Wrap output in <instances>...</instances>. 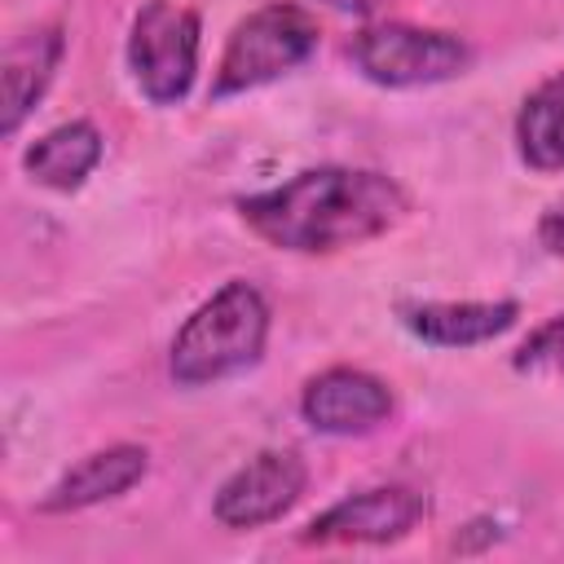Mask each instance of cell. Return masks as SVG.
I'll use <instances>...</instances> for the list:
<instances>
[{
  "mask_svg": "<svg viewBox=\"0 0 564 564\" xmlns=\"http://www.w3.org/2000/svg\"><path fill=\"white\" fill-rule=\"evenodd\" d=\"M242 220L273 247L322 256L388 234L405 216V189L370 167H308L238 203Z\"/></svg>",
  "mask_w": 564,
  "mask_h": 564,
  "instance_id": "6da1fadb",
  "label": "cell"
},
{
  "mask_svg": "<svg viewBox=\"0 0 564 564\" xmlns=\"http://www.w3.org/2000/svg\"><path fill=\"white\" fill-rule=\"evenodd\" d=\"M269 339V304L251 282H225L203 300L172 339V379L203 388L260 361Z\"/></svg>",
  "mask_w": 564,
  "mask_h": 564,
  "instance_id": "7a4b0ae2",
  "label": "cell"
},
{
  "mask_svg": "<svg viewBox=\"0 0 564 564\" xmlns=\"http://www.w3.org/2000/svg\"><path fill=\"white\" fill-rule=\"evenodd\" d=\"M317 48V22L308 9L273 0L256 13H247L234 35L225 40V53L216 62V84L212 97L225 101L234 93L260 88L286 70H295L300 62H308Z\"/></svg>",
  "mask_w": 564,
  "mask_h": 564,
  "instance_id": "3957f363",
  "label": "cell"
},
{
  "mask_svg": "<svg viewBox=\"0 0 564 564\" xmlns=\"http://www.w3.org/2000/svg\"><path fill=\"white\" fill-rule=\"evenodd\" d=\"M352 66L383 88H423L467 70L471 48L454 31L410 26V22H370L348 44Z\"/></svg>",
  "mask_w": 564,
  "mask_h": 564,
  "instance_id": "277c9868",
  "label": "cell"
},
{
  "mask_svg": "<svg viewBox=\"0 0 564 564\" xmlns=\"http://www.w3.org/2000/svg\"><path fill=\"white\" fill-rule=\"evenodd\" d=\"M128 66L154 106H176L198 75V13L176 0H145L132 18Z\"/></svg>",
  "mask_w": 564,
  "mask_h": 564,
  "instance_id": "5b68a950",
  "label": "cell"
},
{
  "mask_svg": "<svg viewBox=\"0 0 564 564\" xmlns=\"http://www.w3.org/2000/svg\"><path fill=\"white\" fill-rule=\"evenodd\" d=\"M427 511V498L410 485H375L361 494L339 498L322 516L304 524V542L317 546H344V542H392L405 538Z\"/></svg>",
  "mask_w": 564,
  "mask_h": 564,
  "instance_id": "8992f818",
  "label": "cell"
},
{
  "mask_svg": "<svg viewBox=\"0 0 564 564\" xmlns=\"http://www.w3.org/2000/svg\"><path fill=\"white\" fill-rule=\"evenodd\" d=\"M308 467L291 449H264L247 458L216 494V520L225 529H260L300 502Z\"/></svg>",
  "mask_w": 564,
  "mask_h": 564,
  "instance_id": "52a82bcc",
  "label": "cell"
},
{
  "mask_svg": "<svg viewBox=\"0 0 564 564\" xmlns=\"http://www.w3.org/2000/svg\"><path fill=\"white\" fill-rule=\"evenodd\" d=\"M300 414L308 419L313 432L326 436H361L388 423L392 414V392L383 379L352 370V366H330L304 383Z\"/></svg>",
  "mask_w": 564,
  "mask_h": 564,
  "instance_id": "ba28073f",
  "label": "cell"
},
{
  "mask_svg": "<svg viewBox=\"0 0 564 564\" xmlns=\"http://www.w3.org/2000/svg\"><path fill=\"white\" fill-rule=\"evenodd\" d=\"M520 317L516 300H463V304H405L401 322L410 335L436 348H471L502 330H511Z\"/></svg>",
  "mask_w": 564,
  "mask_h": 564,
  "instance_id": "9c48e42d",
  "label": "cell"
},
{
  "mask_svg": "<svg viewBox=\"0 0 564 564\" xmlns=\"http://www.w3.org/2000/svg\"><path fill=\"white\" fill-rule=\"evenodd\" d=\"M145 449L141 445H106L88 458H79L44 498H40V511H84V507H97L106 498H119L128 494L141 476H145Z\"/></svg>",
  "mask_w": 564,
  "mask_h": 564,
  "instance_id": "30bf717a",
  "label": "cell"
},
{
  "mask_svg": "<svg viewBox=\"0 0 564 564\" xmlns=\"http://www.w3.org/2000/svg\"><path fill=\"white\" fill-rule=\"evenodd\" d=\"M62 53H66L62 26H35L4 48V66H0V75H4V137H13L22 128V119L35 110Z\"/></svg>",
  "mask_w": 564,
  "mask_h": 564,
  "instance_id": "8fae6325",
  "label": "cell"
},
{
  "mask_svg": "<svg viewBox=\"0 0 564 564\" xmlns=\"http://www.w3.org/2000/svg\"><path fill=\"white\" fill-rule=\"evenodd\" d=\"M101 159V132L88 123V119H70V123H57L53 132H44L26 154V172L48 185V189H79L84 176L97 167Z\"/></svg>",
  "mask_w": 564,
  "mask_h": 564,
  "instance_id": "7c38bea8",
  "label": "cell"
},
{
  "mask_svg": "<svg viewBox=\"0 0 564 564\" xmlns=\"http://www.w3.org/2000/svg\"><path fill=\"white\" fill-rule=\"evenodd\" d=\"M516 145L533 172L564 167V70L542 79L524 97V106L516 115Z\"/></svg>",
  "mask_w": 564,
  "mask_h": 564,
  "instance_id": "4fadbf2b",
  "label": "cell"
},
{
  "mask_svg": "<svg viewBox=\"0 0 564 564\" xmlns=\"http://www.w3.org/2000/svg\"><path fill=\"white\" fill-rule=\"evenodd\" d=\"M516 370L524 375H564V313L542 322L520 348H516Z\"/></svg>",
  "mask_w": 564,
  "mask_h": 564,
  "instance_id": "5bb4252c",
  "label": "cell"
},
{
  "mask_svg": "<svg viewBox=\"0 0 564 564\" xmlns=\"http://www.w3.org/2000/svg\"><path fill=\"white\" fill-rule=\"evenodd\" d=\"M538 238H542V247H546L551 256L564 260V198L551 203V207L542 212V220H538Z\"/></svg>",
  "mask_w": 564,
  "mask_h": 564,
  "instance_id": "9a60e30c",
  "label": "cell"
},
{
  "mask_svg": "<svg viewBox=\"0 0 564 564\" xmlns=\"http://www.w3.org/2000/svg\"><path fill=\"white\" fill-rule=\"evenodd\" d=\"M326 4H330V9H339V13H361V18H366V13L383 9L388 0H326Z\"/></svg>",
  "mask_w": 564,
  "mask_h": 564,
  "instance_id": "2e32d148",
  "label": "cell"
}]
</instances>
